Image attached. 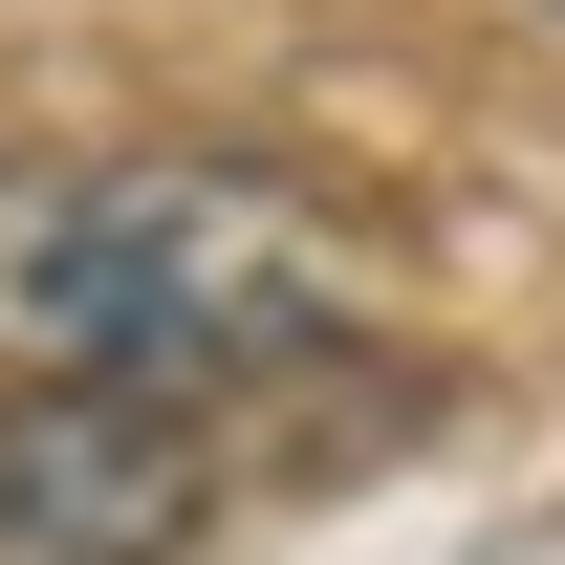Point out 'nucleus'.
Segmentation results:
<instances>
[{
    "label": "nucleus",
    "mask_w": 565,
    "mask_h": 565,
    "mask_svg": "<svg viewBox=\"0 0 565 565\" xmlns=\"http://www.w3.org/2000/svg\"><path fill=\"white\" fill-rule=\"evenodd\" d=\"M370 239L282 196L239 152H87V174H0V349L22 370H152V392H239V370L349 349Z\"/></svg>",
    "instance_id": "nucleus-1"
},
{
    "label": "nucleus",
    "mask_w": 565,
    "mask_h": 565,
    "mask_svg": "<svg viewBox=\"0 0 565 565\" xmlns=\"http://www.w3.org/2000/svg\"><path fill=\"white\" fill-rule=\"evenodd\" d=\"M217 500L196 392L152 370H22L0 392V565H174Z\"/></svg>",
    "instance_id": "nucleus-2"
}]
</instances>
